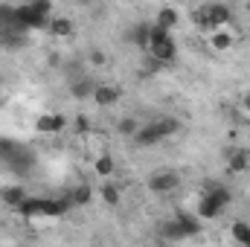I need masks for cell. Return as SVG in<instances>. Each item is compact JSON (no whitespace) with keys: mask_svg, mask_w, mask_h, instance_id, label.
<instances>
[{"mask_svg":"<svg viewBox=\"0 0 250 247\" xmlns=\"http://www.w3.org/2000/svg\"><path fill=\"white\" fill-rule=\"evenodd\" d=\"M93 99H96V105L111 108V105H117V102H120V87H114V84H99V87H96V93H93Z\"/></svg>","mask_w":250,"mask_h":247,"instance_id":"7","label":"cell"},{"mask_svg":"<svg viewBox=\"0 0 250 247\" xmlns=\"http://www.w3.org/2000/svg\"><path fill=\"white\" fill-rule=\"evenodd\" d=\"M96 87H99L96 82L82 79V82H76V84H73V96H76V99H87V96H93V93H96Z\"/></svg>","mask_w":250,"mask_h":247,"instance_id":"13","label":"cell"},{"mask_svg":"<svg viewBox=\"0 0 250 247\" xmlns=\"http://www.w3.org/2000/svg\"><path fill=\"white\" fill-rule=\"evenodd\" d=\"M248 166H250L248 151H233V154H230V172H245Z\"/></svg>","mask_w":250,"mask_h":247,"instance_id":"17","label":"cell"},{"mask_svg":"<svg viewBox=\"0 0 250 247\" xmlns=\"http://www.w3.org/2000/svg\"><path fill=\"white\" fill-rule=\"evenodd\" d=\"M233 239H236L239 245L250 247V224H245V221H236V224H233Z\"/></svg>","mask_w":250,"mask_h":247,"instance_id":"18","label":"cell"},{"mask_svg":"<svg viewBox=\"0 0 250 247\" xmlns=\"http://www.w3.org/2000/svg\"><path fill=\"white\" fill-rule=\"evenodd\" d=\"M0 198H3L9 206H15V209H18V206L26 201V192H23L21 186H9V189H3V192H0Z\"/></svg>","mask_w":250,"mask_h":247,"instance_id":"12","label":"cell"},{"mask_svg":"<svg viewBox=\"0 0 250 247\" xmlns=\"http://www.w3.org/2000/svg\"><path fill=\"white\" fill-rule=\"evenodd\" d=\"M134 143H137V145H154V143H160V134H157L154 123L143 125V128L134 134Z\"/></svg>","mask_w":250,"mask_h":247,"instance_id":"9","label":"cell"},{"mask_svg":"<svg viewBox=\"0 0 250 247\" xmlns=\"http://www.w3.org/2000/svg\"><path fill=\"white\" fill-rule=\"evenodd\" d=\"M146 50H148V56L157 64H169V62H175V56H178V44H175L172 32L157 26V23H151V35H148V47Z\"/></svg>","mask_w":250,"mask_h":247,"instance_id":"2","label":"cell"},{"mask_svg":"<svg viewBox=\"0 0 250 247\" xmlns=\"http://www.w3.org/2000/svg\"><path fill=\"white\" fill-rule=\"evenodd\" d=\"M50 32L59 35V38H70V35H73V21H70V18H59V15H53V21H50Z\"/></svg>","mask_w":250,"mask_h":247,"instance_id":"11","label":"cell"},{"mask_svg":"<svg viewBox=\"0 0 250 247\" xmlns=\"http://www.w3.org/2000/svg\"><path fill=\"white\" fill-rule=\"evenodd\" d=\"M181 186V175L178 172H157L148 178V189L157 192V195H166V192H175Z\"/></svg>","mask_w":250,"mask_h":247,"instance_id":"4","label":"cell"},{"mask_svg":"<svg viewBox=\"0 0 250 247\" xmlns=\"http://www.w3.org/2000/svg\"><path fill=\"white\" fill-rule=\"evenodd\" d=\"M117 131H120V134H125V137H134V134L140 131V125H137V120H134V117H123V120L117 123Z\"/></svg>","mask_w":250,"mask_h":247,"instance_id":"20","label":"cell"},{"mask_svg":"<svg viewBox=\"0 0 250 247\" xmlns=\"http://www.w3.org/2000/svg\"><path fill=\"white\" fill-rule=\"evenodd\" d=\"M41 204H44V198H26V201L18 206V212H23V215L35 218V215H41Z\"/></svg>","mask_w":250,"mask_h":247,"instance_id":"16","label":"cell"},{"mask_svg":"<svg viewBox=\"0 0 250 247\" xmlns=\"http://www.w3.org/2000/svg\"><path fill=\"white\" fill-rule=\"evenodd\" d=\"M242 105H245V111H248V114H250V90H248V93H245V102H242Z\"/></svg>","mask_w":250,"mask_h":247,"instance_id":"25","label":"cell"},{"mask_svg":"<svg viewBox=\"0 0 250 247\" xmlns=\"http://www.w3.org/2000/svg\"><path fill=\"white\" fill-rule=\"evenodd\" d=\"M148 35H151V23H146V21H143V23H134V29L128 32V38H131L140 50L148 47Z\"/></svg>","mask_w":250,"mask_h":247,"instance_id":"8","label":"cell"},{"mask_svg":"<svg viewBox=\"0 0 250 247\" xmlns=\"http://www.w3.org/2000/svg\"><path fill=\"white\" fill-rule=\"evenodd\" d=\"M90 64L93 67H102L105 64V53H90Z\"/></svg>","mask_w":250,"mask_h":247,"instance_id":"23","label":"cell"},{"mask_svg":"<svg viewBox=\"0 0 250 247\" xmlns=\"http://www.w3.org/2000/svg\"><path fill=\"white\" fill-rule=\"evenodd\" d=\"M178 18H181V15H178V9H172V6H163V9L157 12V18H154V23L172 32V26L178 23Z\"/></svg>","mask_w":250,"mask_h":247,"instance_id":"10","label":"cell"},{"mask_svg":"<svg viewBox=\"0 0 250 247\" xmlns=\"http://www.w3.org/2000/svg\"><path fill=\"white\" fill-rule=\"evenodd\" d=\"M204 9H207V18H209L212 32L215 29H224V23H230V18H233V12H230L227 3H212V6H204Z\"/></svg>","mask_w":250,"mask_h":247,"instance_id":"5","label":"cell"},{"mask_svg":"<svg viewBox=\"0 0 250 247\" xmlns=\"http://www.w3.org/2000/svg\"><path fill=\"white\" fill-rule=\"evenodd\" d=\"M70 198H73V206H84V204L90 201V189H87V186H79Z\"/></svg>","mask_w":250,"mask_h":247,"instance_id":"21","label":"cell"},{"mask_svg":"<svg viewBox=\"0 0 250 247\" xmlns=\"http://www.w3.org/2000/svg\"><path fill=\"white\" fill-rule=\"evenodd\" d=\"M18 148H21L18 143H12V140H0V157H3V160H9Z\"/></svg>","mask_w":250,"mask_h":247,"instance_id":"22","label":"cell"},{"mask_svg":"<svg viewBox=\"0 0 250 247\" xmlns=\"http://www.w3.org/2000/svg\"><path fill=\"white\" fill-rule=\"evenodd\" d=\"M93 169H96L99 178H111V175H114V157H111V154H99L96 163H93Z\"/></svg>","mask_w":250,"mask_h":247,"instance_id":"14","label":"cell"},{"mask_svg":"<svg viewBox=\"0 0 250 247\" xmlns=\"http://www.w3.org/2000/svg\"><path fill=\"white\" fill-rule=\"evenodd\" d=\"M64 125H67V120H64L62 114H41L35 120V131L38 134H59Z\"/></svg>","mask_w":250,"mask_h":247,"instance_id":"6","label":"cell"},{"mask_svg":"<svg viewBox=\"0 0 250 247\" xmlns=\"http://www.w3.org/2000/svg\"><path fill=\"white\" fill-rule=\"evenodd\" d=\"M198 230H201V218L189 215V212H178L175 221L166 224V236L169 239H187V236H195Z\"/></svg>","mask_w":250,"mask_h":247,"instance_id":"3","label":"cell"},{"mask_svg":"<svg viewBox=\"0 0 250 247\" xmlns=\"http://www.w3.org/2000/svg\"><path fill=\"white\" fill-rule=\"evenodd\" d=\"M230 189L227 186H209L204 195H201V201H198V209H195V215L198 218H204V221H209V218H218L227 206H230Z\"/></svg>","mask_w":250,"mask_h":247,"instance_id":"1","label":"cell"},{"mask_svg":"<svg viewBox=\"0 0 250 247\" xmlns=\"http://www.w3.org/2000/svg\"><path fill=\"white\" fill-rule=\"evenodd\" d=\"M76 131H87V120H84V117L76 120Z\"/></svg>","mask_w":250,"mask_h":247,"instance_id":"24","label":"cell"},{"mask_svg":"<svg viewBox=\"0 0 250 247\" xmlns=\"http://www.w3.org/2000/svg\"><path fill=\"white\" fill-rule=\"evenodd\" d=\"M99 192H102V201H105L108 206H117V204H120V186H117V184H111V181H105Z\"/></svg>","mask_w":250,"mask_h":247,"instance_id":"15","label":"cell"},{"mask_svg":"<svg viewBox=\"0 0 250 247\" xmlns=\"http://www.w3.org/2000/svg\"><path fill=\"white\" fill-rule=\"evenodd\" d=\"M230 44H233V35L227 29H215L212 32V47L215 50H230Z\"/></svg>","mask_w":250,"mask_h":247,"instance_id":"19","label":"cell"}]
</instances>
